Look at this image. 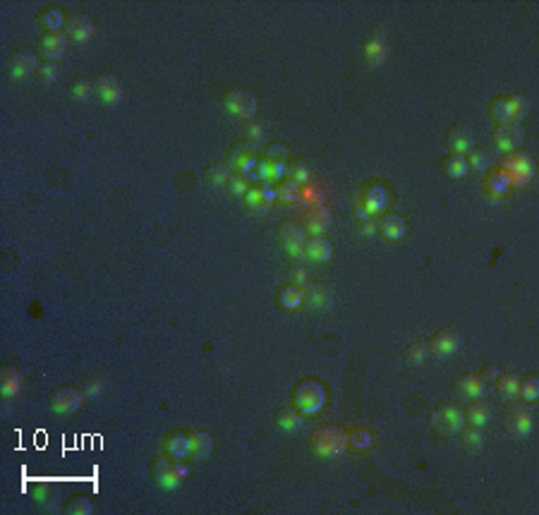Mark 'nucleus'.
Listing matches in <instances>:
<instances>
[{"label":"nucleus","mask_w":539,"mask_h":515,"mask_svg":"<svg viewBox=\"0 0 539 515\" xmlns=\"http://www.w3.org/2000/svg\"><path fill=\"white\" fill-rule=\"evenodd\" d=\"M187 465H185L180 458H173L164 453V456H156L149 465L151 482L159 484L164 491H175L182 486V482L187 479Z\"/></svg>","instance_id":"obj_1"},{"label":"nucleus","mask_w":539,"mask_h":515,"mask_svg":"<svg viewBox=\"0 0 539 515\" xmlns=\"http://www.w3.org/2000/svg\"><path fill=\"white\" fill-rule=\"evenodd\" d=\"M310 449L317 458L324 460H336L347 451V432L338 424H326L319 427L310 439Z\"/></svg>","instance_id":"obj_2"},{"label":"nucleus","mask_w":539,"mask_h":515,"mask_svg":"<svg viewBox=\"0 0 539 515\" xmlns=\"http://www.w3.org/2000/svg\"><path fill=\"white\" fill-rule=\"evenodd\" d=\"M503 424L513 439H527L535 432V402L513 400L503 410Z\"/></svg>","instance_id":"obj_3"},{"label":"nucleus","mask_w":539,"mask_h":515,"mask_svg":"<svg viewBox=\"0 0 539 515\" xmlns=\"http://www.w3.org/2000/svg\"><path fill=\"white\" fill-rule=\"evenodd\" d=\"M324 402H326V391L319 382L314 379H305V382L297 384L295 393H293V407L300 412L302 417H314L322 412Z\"/></svg>","instance_id":"obj_4"},{"label":"nucleus","mask_w":539,"mask_h":515,"mask_svg":"<svg viewBox=\"0 0 539 515\" xmlns=\"http://www.w3.org/2000/svg\"><path fill=\"white\" fill-rule=\"evenodd\" d=\"M498 171L503 173V177L508 180L510 187H525V184L535 177V161H532L530 154L518 149L506 154V159L501 161Z\"/></svg>","instance_id":"obj_5"},{"label":"nucleus","mask_w":539,"mask_h":515,"mask_svg":"<svg viewBox=\"0 0 539 515\" xmlns=\"http://www.w3.org/2000/svg\"><path fill=\"white\" fill-rule=\"evenodd\" d=\"M389 204V189L381 182H369L355 192V209L359 218H374L381 216Z\"/></svg>","instance_id":"obj_6"},{"label":"nucleus","mask_w":539,"mask_h":515,"mask_svg":"<svg viewBox=\"0 0 539 515\" xmlns=\"http://www.w3.org/2000/svg\"><path fill=\"white\" fill-rule=\"evenodd\" d=\"M276 238L280 242V247L288 252L293 259H302L305 256V240H307V231L302 223L297 221H283L276 231Z\"/></svg>","instance_id":"obj_7"},{"label":"nucleus","mask_w":539,"mask_h":515,"mask_svg":"<svg viewBox=\"0 0 539 515\" xmlns=\"http://www.w3.org/2000/svg\"><path fill=\"white\" fill-rule=\"evenodd\" d=\"M431 427L439 429V432L446 434H460V429L465 427V412L460 405H453V402H443V405H436L431 410Z\"/></svg>","instance_id":"obj_8"},{"label":"nucleus","mask_w":539,"mask_h":515,"mask_svg":"<svg viewBox=\"0 0 539 515\" xmlns=\"http://www.w3.org/2000/svg\"><path fill=\"white\" fill-rule=\"evenodd\" d=\"M429 357H434V360H451L453 355L460 350V345H463V333L458 331V328H441V331L434 333V338L429 340Z\"/></svg>","instance_id":"obj_9"},{"label":"nucleus","mask_w":539,"mask_h":515,"mask_svg":"<svg viewBox=\"0 0 539 515\" xmlns=\"http://www.w3.org/2000/svg\"><path fill=\"white\" fill-rule=\"evenodd\" d=\"M273 201H276V187H271V182H259L245 194V209L252 216H266Z\"/></svg>","instance_id":"obj_10"},{"label":"nucleus","mask_w":539,"mask_h":515,"mask_svg":"<svg viewBox=\"0 0 539 515\" xmlns=\"http://www.w3.org/2000/svg\"><path fill=\"white\" fill-rule=\"evenodd\" d=\"M223 103H226L228 113L243 117V120H254V113L259 108L257 103V96L245 89H230V92L223 94Z\"/></svg>","instance_id":"obj_11"},{"label":"nucleus","mask_w":539,"mask_h":515,"mask_svg":"<svg viewBox=\"0 0 539 515\" xmlns=\"http://www.w3.org/2000/svg\"><path fill=\"white\" fill-rule=\"evenodd\" d=\"M5 70L13 80H24L38 70V55L29 48H17L5 60Z\"/></svg>","instance_id":"obj_12"},{"label":"nucleus","mask_w":539,"mask_h":515,"mask_svg":"<svg viewBox=\"0 0 539 515\" xmlns=\"http://www.w3.org/2000/svg\"><path fill=\"white\" fill-rule=\"evenodd\" d=\"M48 400L53 412H58V415H72V412L80 410L82 402L87 398H84L82 389H77V386H58V389L50 393Z\"/></svg>","instance_id":"obj_13"},{"label":"nucleus","mask_w":539,"mask_h":515,"mask_svg":"<svg viewBox=\"0 0 539 515\" xmlns=\"http://www.w3.org/2000/svg\"><path fill=\"white\" fill-rule=\"evenodd\" d=\"M494 147L501 154H510V151H518L520 144L525 142V130L520 122H506V125H496L494 127Z\"/></svg>","instance_id":"obj_14"},{"label":"nucleus","mask_w":539,"mask_h":515,"mask_svg":"<svg viewBox=\"0 0 539 515\" xmlns=\"http://www.w3.org/2000/svg\"><path fill=\"white\" fill-rule=\"evenodd\" d=\"M94 92L99 94V99L106 106H117L125 99V87H122L120 77L110 75V72H103V75H99L94 80Z\"/></svg>","instance_id":"obj_15"},{"label":"nucleus","mask_w":539,"mask_h":515,"mask_svg":"<svg viewBox=\"0 0 539 515\" xmlns=\"http://www.w3.org/2000/svg\"><path fill=\"white\" fill-rule=\"evenodd\" d=\"M67 43H70V38L65 31H43L38 38V53L46 63H53L67 53Z\"/></svg>","instance_id":"obj_16"},{"label":"nucleus","mask_w":539,"mask_h":515,"mask_svg":"<svg viewBox=\"0 0 539 515\" xmlns=\"http://www.w3.org/2000/svg\"><path fill=\"white\" fill-rule=\"evenodd\" d=\"M302 305H307L314 312H329V310H333L336 298L326 285L307 283L305 288H302Z\"/></svg>","instance_id":"obj_17"},{"label":"nucleus","mask_w":539,"mask_h":515,"mask_svg":"<svg viewBox=\"0 0 539 515\" xmlns=\"http://www.w3.org/2000/svg\"><path fill=\"white\" fill-rule=\"evenodd\" d=\"M446 147L451 149V154L468 156L475 149V132L470 125H453L446 134Z\"/></svg>","instance_id":"obj_18"},{"label":"nucleus","mask_w":539,"mask_h":515,"mask_svg":"<svg viewBox=\"0 0 539 515\" xmlns=\"http://www.w3.org/2000/svg\"><path fill=\"white\" fill-rule=\"evenodd\" d=\"M374 223H376V235L391 240V242L403 240L408 233V221L398 214H381V216H376Z\"/></svg>","instance_id":"obj_19"},{"label":"nucleus","mask_w":539,"mask_h":515,"mask_svg":"<svg viewBox=\"0 0 539 515\" xmlns=\"http://www.w3.org/2000/svg\"><path fill=\"white\" fill-rule=\"evenodd\" d=\"M484 389H487V382H482L480 374H463V377H458L456 384H453V393L465 402L475 398H484Z\"/></svg>","instance_id":"obj_20"},{"label":"nucleus","mask_w":539,"mask_h":515,"mask_svg":"<svg viewBox=\"0 0 539 515\" xmlns=\"http://www.w3.org/2000/svg\"><path fill=\"white\" fill-rule=\"evenodd\" d=\"M94 29H96V27H94V22L89 15H84V13L67 15L65 34H67V38H72V41H77V43L89 41V38L94 36Z\"/></svg>","instance_id":"obj_21"},{"label":"nucleus","mask_w":539,"mask_h":515,"mask_svg":"<svg viewBox=\"0 0 539 515\" xmlns=\"http://www.w3.org/2000/svg\"><path fill=\"white\" fill-rule=\"evenodd\" d=\"M305 256L314 264H326L333 256V242L326 235H307L305 240Z\"/></svg>","instance_id":"obj_22"},{"label":"nucleus","mask_w":539,"mask_h":515,"mask_svg":"<svg viewBox=\"0 0 539 515\" xmlns=\"http://www.w3.org/2000/svg\"><path fill=\"white\" fill-rule=\"evenodd\" d=\"M331 223H333L331 209L324 204H317L305 214V223H302V226H305L307 235H324L331 228Z\"/></svg>","instance_id":"obj_23"},{"label":"nucleus","mask_w":539,"mask_h":515,"mask_svg":"<svg viewBox=\"0 0 539 515\" xmlns=\"http://www.w3.org/2000/svg\"><path fill=\"white\" fill-rule=\"evenodd\" d=\"M465 422L468 424H473V427H482L484 429L487 424L491 422V417H494V407H491V402L489 400H484V398H475V400H470L468 402V407H465Z\"/></svg>","instance_id":"obj_24"},{"label":"nucleus","mask_w":539,"mask_h":515,"mask_svg":"<svg viewBox=\"0 0 539 515\" xmlns=\"http://www.w3.org/2000/svg\"><path fill=\"white\" fill-rule=\"evenodd\" d=\"M362 55L364 60H367L372 67H381L389 60L391 55V48H389V41L386 38H369V41H364V48H362Z\"/></svg>","instance_id":"obj_25"},{"label":"nucleus","mask_w":539,"mask_h":515,"mask_svg":"<svg viewBox=\"0 0 539 515\" xmlns=\"http://www.w3.org/2000/svg\"><path fill=\"white\" fill-rule=\"evenodd\" d=\"M482 189H484V197L489 199V201H498V199L506 197L510 184H508L506 177H503V173L498 171V168H494L489 175H487V180H484V184H482Z\"/></svg>","instance_id":"obj_26"},{"label":"nucleus","mask_w":539,"mask_h":515,"mask_svg":"<svg viewBox=\"0 0 539 515\" xmlns=\"http://www.w3.org/2000/svg\"><path fill=\"white\" fill-rule=\"evenodd\" d=\"M22 386H24V377L13 367H3V372H0V393H3V398L13 400L22 391Z\"/></svg>","instance_id":"obj_27"},{"label":"nucleus","mask_w":539,"mask_h":515,"mask_svg":"<svg viewBox=\"0 0 539 515\" xmlns=\"http://www.w3.org/2000/svg\"><path fill=\"white\" fill-rule=\"evenodd\" d=\"M283 177H288V164H276V161L259 159L254 180H259V182H278V180H283Z\"/></svg>","instance_id":"obj_28"},{"label":"nucleus","mask_w":539,"mask_h":515,"mask_svg":"<svg viewBox=\"0 0 539 515\" xmlns=\"http://www.w3.org/2000/svg\"><path fill=\"white\" fill-rule=\"evenodd\" d=\"M164 453L180 460H187L189 458V434L185 432H173L164 439Z\"/></svg>","instance_id":"obj_29"},{"label":"nucleus","mask_w":539,"mask_h":515,"mask_svg":"<svg viewBox=\"0 0 539 515\" xmlns=\"http://www.w3.org/2000/svg\"><path fill=\"white\" fill-rule=\"evenodd\" d=\"M213 451V439L209 432H189V460H204Z\"/></svg>","instance_id":"obj_30"},{"label":"nucleus","mask_w":539,"mask_h":515,"mask_svg":"<svg viewBox=\"0 0 539 515\" xmlns=\"http://www.w3.org/2000/svg\"><path fill=\"white\" fill-rule=\"evenodd\" d=\"M245 147L254 154V151H259L264 144H266V130H264V125L259 120H247L245 122Z\"/></svg>","instance_id":"obj_31"},{"label":"nucleus","mask_w":539,"mask_h":515,"mask_svg":"<svg viewBox=\"0 0 539 515\" xmlns=\"http://www.w3.org/2000/svg\"><path fill=\"white\" fill-rule=\"evenodd\" d=\"M372 446H374L372 429L357 427V429H350V432H347V449L352 453H367Z\"/></svg>","instance_id":"obj_32"},{"label":"nucleus","mask_w":539,"mask_h":515,"mask_svg":"<svg viewBox=\"0 0 539 515\" xmlns=\"http://www.w3.org/2000/svg\"><path fill=\"white\" fill-rule=\"evenodd\" d=\"M489 115L496 125H506L513 122V106H510V96H496L489 103Z\"/></svg>","instance_id":"obj_33"},{"label":"nucleus","mask_w":539,"mask_h":515,"mask_svg":"<svg viewBox=\"0 0 539 515\" xmlns=\"http://www.w3.org/2000/svg\"><path fill=\"white\" fill-rule=\"evenodd\" d=\"M38 22L46 31H65V24H67V15L63 8H46L41 15H38Z\"/></svg>","instance_id":"obj_34"},{"label":"nucleus","mask_w":539,"mask_h":515,"mask_svg":"<svg viewBox=\"0 0 539 515\" xmlns=\"http://www.w3.org/2000/svg\"><path fill=\"white\" fill-rule=\"evenodd\" d=\"M518 377L515 374H510V372H503V374H498L496 377V391H498V396L501 398H506L508 402H513V400H520L518 398Z\"/></svg>","instance_id":"obj_35"},{"label":"nucleus","mask_w":539,"mask_h":515,"mask_svg":"<svg viewBox=\"0 0 539 515\" xmlns=\"http://www.w3.org/2000/svg\"><path fill=\"white\" fill-rule=\"evenodd\" d=\"M276 424L283 432H290V434H295V432H300L302 429V424H305V417L300 415V412L295 410V407H283V410L278 412V417H276Z\"/></svg>","instance_id":"obj_36"},{"label":"nucleus","mask_w":539,"mask_h":515,"mask_svg":"<svg viewBox=\"0 0 539 515\" xmlns=\"http://www.w3.org/2000/svg\"><path fill=\"white\" fill-rule=\"evenodd\" d=\"M460 439H463V446L468 451H473V453H477V451H482L487 446V434L482 432V427H463L460 429Z\"/></svg>","instance_id":"obj_37"},{"label":"nucleus","mask_w":539,"mask_h":515,"mask_svg":"<svg viewBox=\"0 0 539 515\" xmlns=\"http://www.w3.org/2000/svg\"><path fill=\"white\" fill-rule=\"evenodd\" d=\"M276 300H278L280 310H285V312L297 310V307L302 305V288H297V285H290V283L283 285V288L278 290Z\"/></svg>","instance_id":"obj_38"},{"label":"nucleus","mask_w":539,"mask_h":515,"mask_svg":"<svg viewBox=\"0 0 539 515\" xmlns=\"http://www.w3.org/2000/svg\"><path fill=\"white\" fill-rule=\"evenodd\" d=\"M443 171H446L448 177L453 180H460L470 173V164H468V156H460V154H451L446 161H443Z\"/></svg>","instance_id":"obj_39"},{"label":"nucleus","mask_w":539,"mask_h":515,"mask_svg":"<svg viewBox=\"0 0 539 515\" xmlns=\"http://www.w3.org/2000/svg\"><path fill=\"white\" fill-rule=\"evenodd\" d=\"M426 360H429V345L426 343H412L403 352V362H405L408 367H419L424 365Z\"/></svg>","instance_id":"obj_40"},{"label":"nucleus","mask_w":539,"mask_h":515,"mask_svg":"<svg viewBox=\"0 0 539 515\" xmlns=\"http://www.w3.org/2000/svg\"><path fill=\"white\" fill-rule=\"evenodd\" d=\"M230 168L226 164H211L209 168H206V182L211 184V187H228V180H230Z\"/></svg>","instance_id":"obj_41"},{"label":"nucleus","mask_w":539,"mask_h":515,"mask_svg":"<svg viewBox=\"0 0 539 515\" xmlns=\"http://www.w3.org/2000/svg\"><path fill=\"white\" fill-rule=\"evenodd\" d=\"M276 199L285 204H297L302 199V187L293 180H283L276 184Z\"/></svg>","instance_id":"obj_42"},{"label":"nucleus","mask_w":539,"mask_h":515,"mask_svg":"<svg viewBox=\"0 0 539 515\" xmlns=\"http://www.w3.org/2000/svg\"><path fill=\"white\" fill-rule=\"evenodd\" d=\"M518 398L525 402H535L539 398V379L537 374H530L518 384Z\"/></svg>","instance_id":"obj_43"},{"label":"nucleus","mask_w":539,"mask_h":515,"mask_svg":"<svg viewBox=\"0 0 539 515\" xmlns=\"http://www.w3.org/2000/svg\"><path fill=\"white\" fill-rule=\"evenodd\" d=\"M510 106H513V122H523L532 110L530 99L523 94H510Z\"/></svg>","instance_id":"obj_44"},{"label":"nucleus","mask_w":539,"mask_h":515,"mask_svg":"<svg viewBox=\"0 0 539 515\" xmlns=\"http://www.w3.org/2000/svg\"><path fill=\"white\" fill-rule=\"evenodd\" d=\"M250 187H252V180L245 175V173H240V171H233V173H230L228 189L235 194V197H245V194L250 192Z\"/></svg>","instance_id":"obj_45"},{"label":"nucleus","mask_w":539,"mask_h":515,"mask_svg":"<svg viewBox=\"0 0 539 515\" xmlns=\"http://www.w3.org/2000/svg\"><path fill=\"white\" fill-rule=\"evenodd\" d=\"M94 506L87 496H72L65 501V513L67 515H92Z\"/></svg>","instance_id":"obj_46"},{"label":"nucleus","mask_w":539,"mask_h":515,"mask_svg":"<svg viewBox=\"0 0 539 515\" xmlns=\"http://www.w3.org/2000/svg\"><path fill=\"white\" fill-rule=\"evenodd\" d=\"M252 151L245 147V144H235L233 149L228 151V159H226V166L230 168V171H240L245 164V159L250 156Z\"/></svg>","instance_id":"obj_47"},{"label":"nucleus","mask_w":539,"mask_h":515,"mask_svg":"<svg viewBox=\"0 0 539 515\" xmlns=\"http://www.w3.org/2000/svg\"><path fill=\"white\" fill-rule=\"evenodd\" d=\"M70 92H72V96L75 99H89L92 94H96L94 92V82L92 80H87V77H75V80L70 82Z\"/></svg>","instance_id":"obj_48"},{"label":"nucleus","mask_w":539,"mask_h":515,"mask_svg":"<svg viewBox=\"0 0 539 515\" xmlns=\"http://www.w3.org/2000/svg\"><path fill=\"white\" fill-rule=\"evenodd\" d=\"M468 164H470V171H487V168L491 166V156H489V151H484V149H473L470 151V156H468Z\"/></svg>","instance_id":"obj_49"},{"label":"nucleus","mask_w":539,"mask_h":515,"mask_svg":"<svg viewBox=\"0 0 539 515\" xmlns=\"http://www.w3.org/2000/svg\"><path fill=\"white\" fill-rule=\"evenodd\" d=\"M80 389H82L84 398H99L106 389V382L101 377H89V379H84Z\"/></svg>","instance_id":"obj_50"},{"label":"nucleus","mask_w":539,"mask_h":515,"mask_svg":"<svg viewBox=\"0 0 539 515\" xmlns=\"http://www.w3.org/2000/svg\"><path fill=\"white\" fill-rule=\"evenodd\" d=\"M285 276H288V283H290V285H297V288H305V285L310 283V281H307V278H310V273H307V268L300 266V264L288 266Z\"/></svg>","instance_id":"obj_51"},{"label":"nucleus","mask_w":539,"mask_h":515,"mask_svg":"<svg viewBox=\"0 0 539 515\" xmlns=\"http://www.w3.org/2000/svg\"><path fill=\"white\" fill-rule=\"evenodd\" d=\"M264 159H268V161H276V164H288L290 154H288V149H285L283 144L273 142V144H268V147H266V151H264Z\"/></svg>","instance_id":"obj_52"},{"label":"nucleus","mask_w":539,"mask_h":515,"mask_svg":"<svg viewBox=\"0 0 539 515\" xmlns=\"http://www.w3.org/2000/svg\"><path fill=\"white\" fill-rule=\"evenodd\" d=\"M288 180H293L302 187V184H310L312 175H310V171H307L305 164H293L288 168Z\"/></svg>","instance_id":"obj_53"},{"label":"nucleus","mask_w":539,"mask_h":515,"mask_svg":"<svg viewBox=\"0 0 539 515\" xmlns=\"http://www.w3.org/2000/svg\"><path fill=\"white\" fill-rule=\"evenodd\" d=\"M36 72H38V77H41L43 84H53L55 80H58V67H55V63H41Z\"/></svg>","instance_id":"obj_54"},{"label":"nucleus","mask_w":539,"mask_h":515,"mask_svg":"<svg viewBox=\"0 0 539 515\" xmlns=\"http://www.w3.org/2000/svg\"><path fill=\"white\" fill-rule=\"evenodd\" d=\"M357 233L362 235V238H374V235H376V223L372 221V218H359V221H357Z\"/></svg>","instance_id":"obj_55"},{"label":"nucleus","mask_w":539,"mask_h":515,"mask_svg":"<svg viewBox=\"0 0 539 515\" xmlns=\"http://www.w3.org/2000/svg\"><path fill=\"white\" fill-rule=\"evenodd\" d=\"M480 374H482V382H496V377L501 374V369H498L496 365H487Z\"/></svg>","instance_id":"obj_56"},{"label":"nucleus","mask_w":539,"mask_h":515,"mask_svg":"<svg viewBox=\"0 0 539 515\" xmlns=\"http://www.w3.org/2000/svg\"><path fill=\"white\" fill-rule=\"evenodd\" d=\"M389 31H391L389 22H376L374 24V38H386L389 36Z\"/></svg>","instance_id":"obj_57"}]
</instances>
